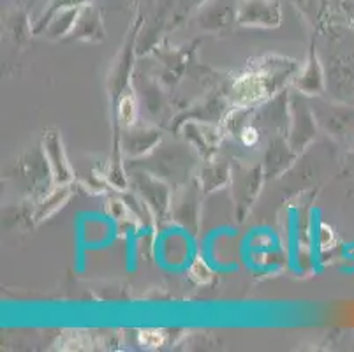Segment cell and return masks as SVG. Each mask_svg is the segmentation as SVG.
<instances>
[{
  "label": "cell",
  "instance_id": "cell-1",
  "mask_svg": "<svg viewBox=\"0 0 354 352\" xmlns=\"http://www.w3.org/2000/svg\"><path fill=\"white\" fill-rule=\"evenodd\" d=\"M118 115H120V120L125 125H131L136 118V104H134V99L131 95H125L120 99V106H118Z\"/></svg>",
  "mask_w": 354,
  "mask_h": 352
},
{
  "label": "cell",
  "instance_id": "cell-2",
  "mask_svg": "<svg viewBox=\"0 0 354 352\" xmlns=\"http://www.w3.org/2000/svg\"><path fill=\"white\" fill-rule=\"evenodd\" d=\"M191 275H192V279L198 280L199 284H207V282H210V279H212V273H210V270H208V266L199 259L192 263Z\"/></svg>",
  "mask_w": 354,
  "mask_h": 352
},
{
  "label": "cell",
  "instance_id": "cell-3",
  "mask_svg": "<svg viewBox=\"0 0 354 352\" xmlns=\"http://www.w3.org/2000/svg\"><path fill=\"white\" fill-rule=\"evenodd\" d=\"M162 335L159 331H152V329H147V331H141L140 333V342L147 347H159L162 344Z\"/></svg>",
  "mask_w": 354,
  "mask_h": 352
},
{
  "label": "cell",
  "instance_id": "cell-4",
  "mask_svg": "<svg viewBox=\"0 0 354 352\" xmlns=\"http://www.w3.org/2000/svg\"><path fill=\"white\" fill-rule=\"evenodd\" d=\"M257 140V132L252 127H247L243 131V143L245 145H254V141Z\"/></svg>",
  "mask_w": 354,
  "mask_h": 352
}]
</instances>
